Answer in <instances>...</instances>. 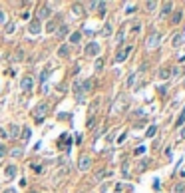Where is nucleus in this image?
Segmentation results:
<instances>
[{"instance_id":"30","label":"nucleus","mask_w":185,"mask_h":193,"mask_svg":"<svg viewBox=\"0 0 185 193\" xmlns=\"http://www.w3.org/2000/svg\"><path fill=\"white\" fill-rule=\"evenodd\" d=\"M181 42H183V36H181V34H179V36H175V38H173V46H179Z\"/></svg>"},{"instance_id":"34","label":"nucleus","mask_w":185,"mask_h":193,"mask_svg":"<svg viewBox=\"0 0 185 193\" xmlns=\"http://www.w3.org/2000/svg\"><path fill=\"white\" fill-rule=\"evenodd\" d=\"M157 92H159L161 96H167V86H159V88H157Z\"/></svg>"},{"instance_id":"1","label":"nucleus","mask_w":185,"mask_h":193,"mask_svg":"<svg viewBox=\"0 0 185 193\" xmlns=\"http://www.w3.org/2000/svg\"><path fill=\"white\" fill-rule=\"evenodd\" d=\"M48 110H50V108H48V103H46V102H42V103L36 106V110H34V120H36V124H42V122H44V117L48 115Z\"/></svg>"},{"instance_id":"16","label":"nucleus","mask_w":185,"mask_h":193,"mask_svg":"<svg viewBox=\"0 0 185 193\" xmlns=\"http://www.w3.org/2000/svg\"><path fill=\"white\" fill-rule=\"evenodd\" d=\"M181 18H183V12H181V10L173 12V16H171V24H179V22H181Z\"/></svg>"},{"instance_id":"29","label":"nucleus","mask_w":185,"mask_h":193,"mask_svg":"<svg viewBox=\"0 0 185 193\" xmlns=\"http://www.w3.org/2000/svg\"><path fill=\"white\" fill-rule=\"evenodd\" d=\"M155 6H157V2H153V0H149V2L145 4V8H147V12H149V10H153Z\"/></svg>"},{"instance_id":"40","label":"nucleus","mask_w":185,"mask_h":193,"mask_svg":"<svg viewBox=\"0 0 185 193\" xmlns=\"http://www.w3.org/2000/svg\"><path fill=\"white\" fill-rule=\"evenodd\" d=\"M121 173H123V177H128V175H130V171H128V163H123V171H121Z\"/></svg>"},{"instance_id":"26","label":"nucleus","mask_w":185,"mask_h":193,"mask_svg":"<svg viewBox=\"0 0 185 193\" xmlns=\"http://www.w3.org/2000/svg\"><path fill=\"white\" fill-rule=\"evenodd\" d=\"M98 8H100V16H106V2H98Z\"/></svg>"},{"instance_id":"28","label":"nucleus","mask_w":185,"mask_h":193,"mask_svg":"<svg viewBox=\"0 0 185 193\" xmlns=\"http://www.w3.org/2000/svg\"><path fill=\"white\" fill-rule=\"evenodd\" d=\"M12 157H22V149L20 148H14V149H12Z\"/></svg>"},{"instance_id":"43","label":"nucleus","mask_w":185,"mask_h":193,"mask_svg":"<svg viewBox=\"0 0 185 193\" xmlns=\"http://www.w3.org/2000/svg\"><path fill=\"white\" fill-rule=\"evenodd\" d=\"M165 157H167V159H171V148H167V149H165Z\"/></svg>"},{"instance_id":"33","label":"nucleus","mask_w":185,"mask_h":193,"mask_svg":"<svg viewBox=\"0 0 185 193\" xmlns=\"http://www.w3.org/2000/svg\"><path fill=\"white\" fill-rule=\"evenodd\" d=\"M133 84H135V74H131L130 78H128V86H130V88L133 86Z\"/></svg>"},{"instance_id":"11","label":"nucleus","mask_w":185,"mask_h":193,"mask_svg":"<svg viewBox=\"0 0 185 193\" xmlns=\"http://www.w3.org/2000/svg\"><path fill=\"white\" fill-rule=\"evenodd\" d=\"M94 84H96V82H94L92 78H90V80H84V82L80 84V92H90L92 88H94Z\"/></svg>"},{"instance_id":"13","label":"nucleus","mask_w":185,"mask_h":193,"mask_svg":"<svg viewBox=\"0 0 185 193\" xmlns=\"http://www.w3.org/2000/svg\"><path fill=\"white\" fill-rule=\"evenodd\" d=\"M98 106H100V98H96L94 102L90 103V117H96V112H98Z\"/></svg>"},{"instance_id":"25","label":"nucleus","mask_w":185,"mask_h":193,"mask_svg":"<svg viewBox=\"0 0 185 193\" xmlns=\"http://www.w3.org/2000/svg\"><path fill=\"white\" fill-rule=\"evenodd\" d=\"M32 171L36 173V175H40V173L44 171V167H42V165H36V163H32Z\"/></svg>"},{"instance_id":"7","label":"nucleus","mask_w":185,"mask_h":193,"mask_svg":"<svg viewBox=\"0 0 185 193\" xmlns=\"http://www.w3.org/2000/svg\"><path fill=\"white\" fill-rule=\"evenodd\" d=\"M50 14H52L50 6H48V4H42V6L38 8V14H36V18H38V20H40V18H48Z\"/></svg>"},{"instance_id":"39","label":"nucleus","mask_w":185,"mask_h":193,"mask_svg":"<svg viewBox=\"0 0 185 193\" xmlns=\"http://www.w3.org/2000/svg\"><path fill=\"white\" fill-rule=\"evenodd\" d=\"M106 175H109V171H100L96 177H98V179H102V177H106Z\"/></svg>"},{"instance_id":"15","label":"nucleus","mask_w":185,"mask_h":193,"mask_svg":"<svg viewBox=\"0 0 185 193\" xmlns=\"http://www.w3.org/2000/svg\"><path fill=\"white\" fill-rule=\"evenodd\" d=\"M123 38H125V28H120V32L116 34V46L123 44Z\"/></svg>"},{"instance_id":"46","label":"nucleus","mask_w":185,"mask_h":193,"mask_svg":"<svg viewBox=\"0 0 185 193\" xmlns=\"http://www.w3.org/2000/svg\"><path fill=\"white\" fill-rule=\"evenodd\" d=\"M181 137H185V127H183V129H181Z\"/></svg>"},{"instance_id":"5","label":"nucleus","mask_w":185,"mask_h":193,"mask_svg":"<svg viewBox=\"0 0 185 193\" xmlns=\"http://www.w3.org/2000/svg\"><path fill=\"white\" fill-rule=\"evenodd\" d=\"M84 52H86V56H98V54H100V44H98V42H90V44L86 46Z\"/></svg>"},{"instance_id":"31","label":"nucleus","mask_w":185,"mask_h":193,"mask_svg":"<svg viewBox=\"0 0 185 193\" xmlns=\"http://www.w3.org/2000/svg\"><path fill=\"white\" fill-rule=\"evenodd\" d=\"M102 68H104V60L100 58L98 62H96V72H102Z\"/></svg>"},{"instance_id":"45","label":"nucleus","mask_w":185,"mask_h":193,"mask_svg":"<svg viewBox=\"0 0 185 193\" xmlns=\"http://www.w3.org/2000/svg\"><path fill=\"white\" fill-rule=\"evenodd\" d=\"M4 193H16V189H12V187H10V189H4Z\"/></svg>"},{"instance_id":"8","label":"nucleus","mask_w":185,"mask_h":193,"mask_svg":"<svg viewBox=\"0 0 185 193\" xmlns=\"http://www.w3.org/2000/svg\"><path fill=\"white\" fill-rule=\"evenodd\" d=\"M20 88H22L24 92H30V90L34 88V80H32V78H22V80H20Z\"/></svg>"},{"instance_id":"23","label":"nucleus","mask_w":185,"mask_h":193,"mask_svg":"<svg viewBox=\"0 0 185 193\" xmlns=\"http://www.w3.org/2000/svg\"><path fill=\"white\" fill-rule=\"evenodd\" d=\"M80 40H82V34L80 32H74V34L70 36V42H80Z\"/></svg>"},{"instance_id":"6","label":"nucleus","mask_w":185,"mask_h":193,"mask_svg":"<svg viewBox=\"0 0 185 193\" xmlns=\"http://www.w3.org/2000/svg\"><path fill=\"white\" fill-rule=\"evenodd\" d=\"M90 167H92V159L88 157V155H82L80 161H78V169L80 171H88Z\"/></svg>"},{"instance_id":"24","label":"nucleus","mask_w":185,"mask_h":193,"mask_svg":"<svg viewBox=\"0 0 185 193\" xmlns=\"http://www.w3.org/2000/svg\"><path fill=\"white\" fill-rule=\"evenodd\" d=\"M22 58H24V52H22V50H18V52L14 54V58H12V62H20Z\"/></svg>"},{"instance_id":"20","label":"nucleus","mask_w":185,"mask_h":193,"mask_svg":"<svg viewBox=\"0 0 185 193\" xmlns=\"http://www.w3.org/2000/svg\"><path fill=\"white\" fill-rule=\"evenodd\" d=\"M111 32H114V28H111V24H106V26H104V30H102V36H109Z\"/></svg>"},{"instance_id":"19","label":"nucleus","mask_w":185,"mask_h":193,"mask_svg":"<svg viewBox=\"0 0 185 193\" xmlns=\"http://www.w3.org/2000/svg\"><path fill=\"white\" fill-rule=\"evenodd\" d=\"M56 32H58V36H60V38H64L66 32H68V26H66V24H62V26H60V28H58Z\"/></svg>"},{"instance_id":"10","label":"nucleus","mask_w":185,"mask_h":193,"mask_svg":"<svg viewBox=\"0 0 185 193\" xmlns=\"http://www.w3.org/2000/svg\"><path fill=\"white\" fill-rule=\"evenodd\" d=\"M30 32L32 34H40L42 32V26H40V20L38 18H34L32 22H30Z\"/></svg>"},{"instance_id":"22","label":"nucleus","mask_w":185,"mask_h":193,"mask_svg":"<svg viewBox=\"0 0 185 193\" xmlns=\"http://www.w3.org/2000/svg\"><path fill=\"white\" fill-rule=\"evenodd\" d=\"M22 139H24V141L30 139V127H24V129H22Z\"/></svg>"},{"instance_id":"37","label":"nucleus","mask_w":185,"mask_h":193,"mask_svg":"<svg viewBox=\"0 0 185 193\" xmlns=\"http://www.w3.org/2000/svg\"><path fill=\"white\" fill-rule=\"evenodd\" d=\"M74 14H82V6L80 4H74Z\"/></svg>"},{"instance_id":"44","label":"nucleus","mask_w":185,"mask_h":193,"mask_svg":"<svg viewBox=\"0 0 185 193\" xmlns=\"http://www.w3.org/2000/svg\"><path fill=\"white\" fill-rule=\"evenodd\" d=\"M143 151H145V149H143V148H137V149H135V155H142Z\"/></svg>"},{"instance_id":"14","label":"nucleus","mask_w":185,"mask_h":193,"mask_svg":"<svg viewBox=\"0 0 185 193\" xmlns=\"http://www.w3.org/2000/svg\"><path fill=\"white\" fill-rule=\"evenodd\" d=\"M171 8H173V4L167 0V2H163V6H161V16H169L171 14Z\"/></svg>"},{"instance_id":"38","label":"nucleus","mask_w":185,"mask_h":193,"mask_svg":"<svg viewBox=\"0 0 185 193\" xmlns=\"http://www.w3.org/2000/svg\"><path fill=\"white\" fill-rule=\"evenodd\" d=\"M6 22V14H4V10H0V24Z\"/></svg>"},{"instance_id":"36","label":"nucleus","mask_w":185,"mask_h":193,"mask_svg":"<svg viewBox=\"0 0 185 193\" xmlns=\"http://www.w3.org/2000/svg\"><path fill=\"white\" fill-rule=\"evenodd\" d=\"M177 124H179V125H183V124H185V110L181 112V115H179V122H177Z\"/></svg>"},{"instance_id":"4","label":"nucleus","mask_w":185,"mask_h":193,"mask_svg":"<svg viewBox=\"0 0 185 193\" xmlns=\"http://www.w3.org/2000/svg\"><path fill=\"white\" fill-rule=\"evenodd\" d=\"M125 103H128V98H125V96L121 94L120 100H118V103L114 106V110H111V112H114V114H121V112L125 110Z\"/></svg>"},{"instance_id":"18","label":"nucleus","mask_w":185,"mask_h":193,"mask_svg":"<svg viewBox=\"0 0 185 193\" xmlns=\"http://www.w3.org/2000/svg\"><path fill=\"white\" fill-rule=\"evenodd\" d=\"M46 32H50V34L56 32V22H54V20H50V22L46 24Z\"/></svg>"},{"instance_id":"21","label":"nucleus","mask_w":185,"mask_h":193,"mask_svg":"<svg viewBox=\"0 0 185 193\" xmlns=\"http://www.w3.org/2000/svg\"><path fill=\"white\" fill-rule=\"evenodd\" d=\"M157 76H159L161 80H167V78H169V70H167V68H161V70H159V74H157Z\"/></svg>"},{"instance_id":"42","label":"nucleus","mask_w":185,"mask_h":193,"mask_svg":"<svg viewBox=\"0 0 185 193\" xmlns=\"http://www.w3.org/2000/svg\"><path fill=\"white\" fill-rule=\"evenodd\" d=\"M6 32H8V34L14 32V24H8V26H6Z\"/></svg>"},{"instance_id":"47","label":"nucleus","mask_w":185,"mask_h":193,"mask_svg":"<svg viewBox=\"0 0 185 193\" xmlns=\"http://www.w3.org/2000/svg\"><path fill=\"white\" fill-rule=\"evenodd\" d=\"M30 193H38V191H30Z\"/></svg>"},{"instance_id":"12","label":"nucleus","mask_w":185,"mask_h":193,"mask_svg":"<svg viewBox=\"0 0 185 193\" xmlns=\"http://www.w3.org/2000/svg\"><path fill=\"white\" fill-rule=\"evenodd\" d=\"M18 134H20V127L16 124H12L10 127H8V137H12V139H16L18 137Z\"/></svg>"},{"instance_id":"3","label":"nucleus","mask_w":185,"mask_h":193,"mask_svg":"<svg viewBox=\"0 0 185 193\" xmlns=\"http://www.w3.org/2000/svg\"><path fill=\"white\" fill-rule=\"evenodd\" d=\"M131 50H133V46H125V48H123V50H120V52H118V56H116V62H125V60H128V56H130L131 54Z\"/></svg>"},{"instance_id":"17","label":"nucleus","mask_w":185,"mask_h":193,"mask_svg":"<svg viewBox=\"0 0 185 193\" xmlns=\"http://www.w3.org/2000/svg\"><path fill=\"white\" fill-rule=\"evenodd\" d=\"M68 54H70V48H68V44H64V46H60V48H58V56H60V58L68 56Z\"/></svg>"},{"instance_id":"41","label":"nucleus","mask_w":185,"mask_h":193,"mask_svg":"<svg viewBox=\"0 0 185 193\" xmlns=\"http://www.w3.org/2000/svg\"><path fill=\"white\" fill-rule=\"evenodd\" d=\"M4 155H6V148L0 143V157H4Z\"/></svg>"},{"instance_id":"32","label":"nucleus","mask_w":185,"mask_h":193,"mask_svg":"<svg viewBox=\"0 0 185 193\" xmlns=\"http://www.w3.org/2000/svg\"><path fill=\"white\" fill-rule=\"evenodd\" d=\"M155 131H157V127H155V125H151V127L147 129V137H153V136H155Z\"/></svg>"},{"instance_id":"2","label":"nucleus","mask_w":185,"mask_h":193,"mask_svg":"<svg viewBox=\"0 0 185 193\" xmlns=\"http://www.w3.org/2000/svg\"><path fill=\"white\" fill-rule=\"evenodd\" d=\"M159 40H161V34L159 32H151V34L147 36V40H145V48H149V50L157 48L159 46Z\"/></svg>"},{"instance_id":"27","label":"nucleus","mask_w":185,"mask_h":193,"mask_svg":"<svg viewBox=\"0 0 185 193\" xmlns=\"http://www.w3.org/2000/svg\"><path fill=\"white\" fill-rule=\"evenodd\" d=\"M183 191H185L183 183H179V185H175V187H173V193H183Z\"/></svg>"},{"instance_id":"9","label":"nucleus","mask_w":185,"mask_h":193,"mask_svg":"<svg viewBox=\"0 0 185 193\" xmlns=\"http://www.w3.org/2000/svg\"><path fill=\"white\" fill-rule=\"evenodd\" d=\"M16 169H18L16 165H8V167H6V171H4V179H6V181L14 179V177H16Z\"/></svg>"},{"instance_id":"35","label":"nucleus","mask_w":185,"mask_h":193,"mask_svg":"<svg viewBox=\"0 0 185 193\" xmlns=\"http://www.w3.org/2000/svg\"><path fill=\"white\" fill-rule=\"evenodd\" d=\"M169 76H181V70H179V68H173L171 72H169Z\"/></svg>"}]
</instances>
